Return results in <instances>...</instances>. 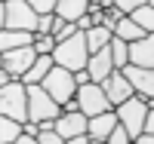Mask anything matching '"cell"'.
I'll return each instance as SVG.
<instances>
[{
    "instance_id": "cell-1",
    "label": "cell",
    "mask_w": 154,
    "mask_h": 144,
    "mask_svg": "<svg viewBox=\"0 0 154 144\" xmlns=\"http://www.w3.org/2000/svg\"><path fill=\"white\" fill-rule=\"evenodd\" d=\"M0 16H3V31L37 34V28H40V16L34 12L31 0H6L0 6Z\"/></svg>"
},
{
    "instance_id": "cell-2",
    "label": "cell",
    "mask_w": 154,
    "mask_h": 144,
    "mask_svg": "<svg viewBox=\"0 0 154 144\" xmlns=\"http://www.w3.org/2000/svg\"><path fill=\"white\" fill-rule=\"evenodd\" d=\"M53 58H56L59 68H65L71 74L86 71L89 68V58H93V55H89V46H86V34H77V37H71V40L59 43V49L53 52Z\"/></svg>"
},
{
    "instance_id": "cell-3",
    "label": "cell",
    "mask_w": 154,
    "mask_h": 144,
    "mask_svg": "<svg viewBox=\"0 0 154 144\" xmlns=\"http://www.w3.org/2000/svg\"><path fill=\"white\" fill-rule=\"evenodd\" d=\"M0 116H9V120H16L22 126L31 120V113H28V86L22 80L0 89Z\"/></svg>"
},
{
    "instance_id": "cell-4",
    "label": "cell",
    "mask_w": 154,
    "mask_h": 144,
    "mask_svg": "<svg viewBox=\"0 0 154 144\" xmlns=\"http://www.w3.org/2000/svg\"><path fill=\"white\" fill-rule=\"evenodd\" d=\"M28 113H31V120L28 123H56L62 113H65V107L46 92L43 86H28Z\"/></svg>"
},
{
    "instance_id": "cell-5",
    "label": "cell",
    "mask_w": 154,
    "mask_h": 144,
    "mask_svg": "<svg viewBox=\"0 0 154 144\" xmlns=\"http://www.w3.org/2000/svg\"><path fill=\"white\" fill-rule=\"evenodd\" d=\"M148 113H151V107H148V101L145 98H130L126 104H120L117 107V120H120V126L130 132V138L136 141V138H142L145 135V123H148Z\"/></svg>"
},
{
    "instance_id": "cell-6",
    "label": "cell",
    "mask_w": 154,
    "mask_h": 144,
    "mask_svg": "<svg viewBox=\"0 0 154 144\" xmlns=\"http://www.w3.org/2000/svg\"><path fill=\"white\" fill-rule=\"evenodd\" d=\"M43 89H46V92L62 104V107H65L71 98H77V89H80V86H77V80H74V74H71V71H65V68H59V64H56L53 74L43 80Z\"/></svg>"
},
{
    "instance_id": "cell-7",
    "label": "cell",
    "mask_w": 154,
    "mask_h": 144,
    "mask_svg": "<svg viewBox=\"0 0 154 144\" xmlns=\"http://www.w3.org/2000/svg\"><path fill=\"white\" fill-rule=\"evenodd\" d=\"M77 101H80V113L83 116H102V113H108V110H114V104L108 101V95H105V89H102L99 83H89V86H80L77 89Z\"/></svg>"
},
{
    "instance_id": "cell-8",
    "label": "cell",
    "mask_w": 154,
    "mask_h": 144,
    "mask_svg": "<svg viewBox=\"0 0 154 144\" xmlns=\"http://www.w3.org/2000/svg\"><path fill=\"white\" fill-rule=\"evenodd\" d=\"M37 58H40L37 49L25 46V49H16V52H3V55H0V64H3V71H9L16 80H25V74L37 64Z\"/></svg>"
},
{
    "instance_id": "cell-9",
    "label": "cell",
    "mask_w": 154,
    "mask_h": 144,
    "mask_svg": "<svg viewBox=\"0 0 154 144\" xmlns=\"http://www.w3.org/2000/svg\"><path fill=\"white\" fill-rule=\"evenodd\" d=\"M102 89H105V95H108V101L114 104V110L120 107V104H126L130 98H136V89H133V83L123 77V71H114L105 83H102Z\"/></svg>"
},
{
    "instance_id": "cell-10",
    "label": "cell",
    "mask_w": 154,
    "mask_h": 144,
    "mask_svg": "<svg viewBox=\"0 0 154 144\" xmlns=\"http://www.w3.org/2000/svg\"><path fill=\"white\" fill-rule=\"evenodd\" d=\"M123 77L133 83L139 98L154 101V71L151 68H136V64H130V68H123Z\"/></svg>"
},
{
    "instance_id": "cell-11",
    "label": "cell",
    "mask_w": 154,
    "mask_h": 144,
    "mask_svg": "<svg viewBox=\"0 0 154 144\" xmlns=\"http://www.w3.org/2000/svg\"><path fill=\"white\" fill-rule=\"evenodd\" d=\"M56 132L71 141V138H80V135H89V116L83 113H62L59 123H56Z\"/></svg>"
},
{
    "instance_id": "cell-12",
    "label": "cell",
    "mask_w": 154,
    "mask_h": 144,
    "mask_svg": "<svg viewBox=\"0 0 154 144\" xmlns=\"http://www.w3.org/2000/svg\"><path fill=\"white\" fill-rule=\"evenodd\" d=\"M117 126H120L117 110H108V113H102V116H93V120H89V138H93V141H108Z\"/></svg>"
},
{
    "instance_id": "cell-13",
    "label": "cell",
    "mask_w": 154,
    "mask_h": 144,
    "mask_svg": "<svg viewBox=\"0 0 154 144\" xmlns=\"http://www.w3.org/2000/svg\"><path fill=\"white\" fill-rule=\"evenodd\" d=\"M89 77H93V83H105L108 80V77L114 74V71H117V68H114V58H111V46L105 49V52H99V55H93V58H89Z\"/></svg>"
},
{
    "instance_id": "cell-14",
    "label": "cell",
    "mask_w": 154,
    "mask_h": 144,
    "mask_svg": "<svg viewBox=\"0 0 154 144\" xmlns=\"http://www.w3.org/2000/svg\"><path fill=\"white\" fill-rule=\"evenodd\" d=\"M130 64L154 71V34H148L145 40H139V43L130 46Z\"/></svg>"
},
{
    "instance_id": "cell-15",
    "label": "cell",
    "mask_w": 154,
    "mask_h": 144,
    "mask_svg": "<svg viewBox=\"0 0 154 144\" xmlns=\"http://www.w3.org/2000/svg\"><path fill=\"white\" fill-rule=\"evenodd\" d=\"M56 16L62 22H68V25H77V22H83L89 16V3H86V0H59Z\"/></svg>"
},
{
    "instance_id": "cell-16",
    "label": "cell",
    "mask_w": 154,
    "mask_h": 144,
    "mask_svg": "<svg viewBox=\"0 0 154 144\" xmlns=\"http://www.w3.org/2000/svg\"><path fill=\"white\" fill-rule=\"evenodd\" d=\"M37 34H25V31H0V55L3 52H16L25 46H34Z\"/></svg>"
},
{
    "instance_id": "cell-17",
    "label": "cell",
    "mask_w": 154,
    "mask_h": 144,
    "mask_svg": "<svg viewBox=\"0 0 154 144\" xmlns=\"http://www.w3.org/2000/svg\"><path fill=\"white\" fill-rule=\"evenodd\" d=\"M111 40H114V34L108 31V28H93V31H86V46H89V55H99V52H105L108 46H111Z\"/></svg>"
},
{
    "instance_id": "cell-18",
    "label": "cell",
    "mask_w": 154,
    "mask_h": 144,
    "mask_svg": "<svg viewBox=\"0 0 154 144\" xmlns=\"http://www.w3.org/2000/svg\"><path fill=\"white\" fill-rule=\"evenodd\" d=\"M114 37H120L123 43H130V46H133V43H139V40H145L148 34H145L142 28H139V25H136L133 19H123V22L117 25V31H114Z\"/></svg>"
},
{
    "instance_id": "cell-19",
    "label": "cell",
    "mask_w": 154,
    "mask_h": 144,
    "mask_svg": "<svg viewBox=\"0 0 154 144\" xmlns=\"http://www.w3.org/2000/svg\"><path fill=\"white\" fill-rule=\"evenodd\" d=\"M25 135V126L9 120V116H0V144H16Z\"/></svg>"
},
{
    "instance_id": "cell-20",
    "label": "cell",
    "mask_w": 154,
    "mask_h": 144,
    "mask_svg": "<svg viewBox=\"0 0 154 144\" xmlns=\"http://www.w3.org/2000/svg\"><path fill=\"white\" fill-rule=\"evenodd\" d=\"M111 58H114V68L117 71L130 68V43H123L120 37H114L111 40Z\"/></svg>"
},
{
    "instance_id": "cell-21",
    "label": "cell",
    "mask_w": 154,
    "mask_h": 144,
    "mask_svg": "<svg viewBox=\"0 0 154 144\" xmlns=\"http://www.w3.org/2000/svg\"><path fill=\"white\" fill-rule=\"evenodd\" d=\"M130 19H133V22H136L145 34H154V6H151V0H148V3L139 9V12H136V16H130Z\"/></svg>"
},
{
    "instance_id": "cell-22",
    "label": "cell",
    "mask_w": 154,
    "mask_h": 144,
    "mask_svg": "<svg viewBox=\"0 0 154 144\" xmlns=\"http://www.w3.org/2000/svg\"><path fill=\"white\" fill-rule=\"evenodd\" d=\"M34 49H37V55H53V52L59 49V40L56 37H37Z\"/></svg>"
},
{
    "instance_id": "cell-23",
    "label": "cell",
    "mask_w": 154,
    "mask_h": 144,
    "mask_svg": "<svg viewBox=\"0 0 154 144\" xmlns=\"http://www.w3.org/2000/svg\"><path fill=\"white\" fill-rule=\"evenodd\" d=\"M31 6H34V12L37 16H56V6H59V0H31Z\"/></svg>"
},
{
    "instance_id": "cell-24",
    "label": "cell",
    "mask_w": 154,
    "mask_h": 144,
    "mask_svg": "<svg viewBox=\"0 0 154 144\" xmlns=\"http://www.w3.org/2000/svg\"><path fill=\"white\" fill-rule=\"evenodd\" d=\"M108 144H133V138H130V132H126L123 126H117V129H114V132H111Z\"/></svg>"
},
{
    "instance_id": "cell-25",
    "label": "cell",
    "mask_w": 154,
    "mask_h": 144,
    "mask_svg": "<svg viewBox=\"0 0 154 144\" xmlns=\"http://www.w3.org/2000/svg\"><path fill=\"white\" fill-rule=\"evenodd\" d=\"M37 141H40V144H65V138H62L56 129H53V132H40V138H37Z\"/></svg>"
},
{
    "instance_id": "cell-26",
    "label": "cell",
    "mask_w": 154,
    "mask_h": 144,
    "mask_svg": "<svg viewBox=\"0 0 154 144\" xmlns=\"http://www.w3.org/2000/svg\"><path fill=\"white\" fill-rule=\"evenodd\" d=\"M74 80H77V86H89L93 77H89V71H80V74H74Z\"/></svg>"
},
{
    "instance_id": "cell-27",
    "label": "cell",
    "mask_w": 154,
    "mask_h": 144,
    "mask_svg": "<svg viewBox=\"0 0 154 144\" xmlns=\"http://www.w3.org/2000/svg\"><path fill=\"white\" fill-rule=\"evenodd\" d=\"M65 144H93V138H89V135H80V138H71V141H65Z\"/></svg>"
},
{
    "instance_id": "cell-28",
    "label": "cell",
    "mask_w": 154,
    "mask_h": 144,
    "mask_svg": "<svg viewBox=\"0 0 154 144\" xmlns=\"http://www.w3.org/2000/svg\"><path fill=\"white\" fill-rule=\"evenodd\" d=\"M145 132H148V135H154V110L148 113V123H145Z\"/></svg>"
},
{
    "instance_id": "cell-29",
    "label": "cell",
    "mask_w": 154,
    "mask_h": 144,
    "mask_svg": "<svg viewBox=\"0 0 154 144\" xmlns=\"http://www.w3.org/2000/svg\"><path fill=\"white\" fill-rule=\"evenodd\" d=\"M133 144H154V135H148V132H145V135H142V138H136V141H133Z\"/></svg>"
},
{
    "instance_id": "cell-30",
    "label": "cell",
    "mask_w": 154,
    "mask_h": 144,
    "mask_svg": "<svg viewBox=\"0 0 154 144\" xmlns=\"http://www.w3.org/2000/svg\"><path fill=\"white\" fill-rule=\"evenodd\" d=\"M16 144H40V141H37V138H28V135H22Z\"/></svg>"
},
{
    "instance_id": "cell-31",
    "label": "cell",
    "mask_w": 154,
    "mask_h": 144,
    "mask_svg": "<svg viewBox=\"0 0 154 144\" xmlns=\"http://www.w3.org/2000/svg\"><path fill=\"white\" fill-rule=\"evenodd\" d=\"M93 144H108V141H93Z\"/></svg>"
},
{
    "instance_id": "cell-32",
    "label": "cell",
    "mask_w": 154,
    "mask_h": 144,
    "mask_svg": "<svg viewBox=\"0 0 154 144\" xmlns=\"http://www.w3.org/2000/svg\"><path fill=\"white\" fill-rule=\"evenodd\" d=\"M151 6H154V0H151Z\"/></svg>"
}]
</instances>
